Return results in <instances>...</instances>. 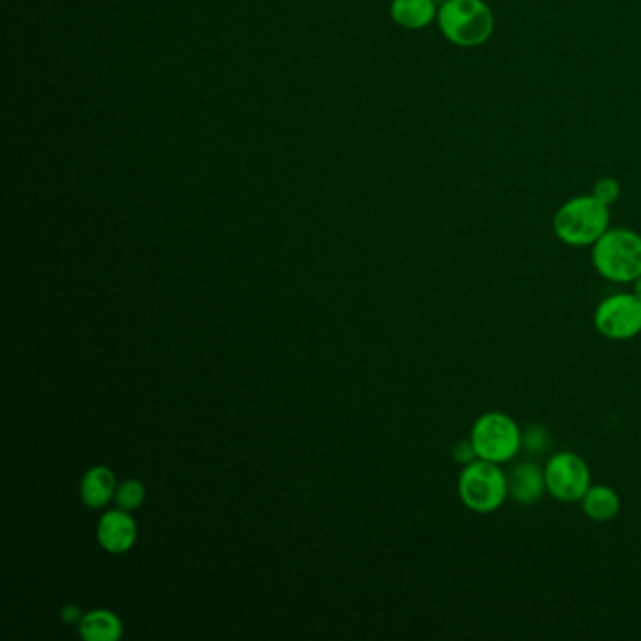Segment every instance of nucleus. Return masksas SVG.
I'll use <instances>...</instances> for the list:
<instances>
[{"instance_id":"f257e3e1","label":"nucleus","mask_w":641,"mask_h":641,"mask_svg":"<svg viewBox=\"0 0 641 641\" xmlns=\"http://www.w3.org/2000/svg\"><path fill=\"white\" fill-rule=\"evenodd\" d=\"M610 229V207L592 194L570 197L553 216V232L568 247H592Z\"/></svg>"},{"instance_id":"f03ea898","label":"nucleus","mask_w":641,"mask_h":641,"mask_svg":"<svg viewBox=\"0 0 641 641\" xmlns=\"http://www.w3.org/2000/svg\"><path fill=\"white\" fill-rule=\"evenodd\" d=\"M438 29L458 47H480L495 31V15L485 0H445L438 8Z\"/></svg>"},{"instance_id":"7ed1b4c3","label":"nucleus","mask_w":641,"mask_h":641,"mask_svg":"<svg viewBox=\"0 0 641 641\" xmlns=\"http://www.w3.org/2000/svg\"><path fill=\"white\" fill-rule=\"evenodd\" d=\"M592 266L611 282H634L641 275V235L610 228L592 245Z\"/></svg>"},{"instance_id":"20e7f679","label":"nucleus","mask_w":641,"mask_h":641,"mask_svg":"<svg viewBox=\"0 0 641 641\" xmlns=\"http://www.w3.org/2000/svg\"><path fill=\"white\" fill-rule=\"evenodd\" d=\"M459 499L470 512L493 514L509 499V477L501 464L477 459L464 464L458 482Z\"/></svg>"},{"instance_id":"39448f33","label":"nucleus","mask_w":641,"mask_h":641,"mask_svg":"<svg viewBox=\"0 0 641 641\" xmlns=\"http://www.w3.org/2000/svg\"><path fill=\"white\" fill-rule=\"evenodd\" d=\"M470 442L478 459L489 463H510L523 450V431L512 416L504 413H485L470 429Z\"/></svg>"},{"instance_id":"423d86ee","label":"nucleus","mask_w":641,"mask_h":641,"mask_svg":"<svg viewBox=\"0 0 641 641\" xmlns=\"http://www.w3.org/2000/svg\"><path fill=\"white\" fill-rule=\"evenodd\" d=\"M547 493L560 502H579L584 499L590 483L589 464L574 451H559L547 461Z\"/></svg>"},{"instance_id":"0eeeda50","label":"nucleus","mask_w":641,"mask_h":641,"mask_svg":"<svg viewBox=\"0 0 641 641\" xmlns=\"http://www.w3.org/2000/svg\"><path fill=\"white\" fill-rule=\"evenodd\" d=\"M598 333L611 341H629L641 333V299L635 293H616L595 311Z\"/></svg>"},{"instance_id":"6e6552de","label":"nucleus","mask_w":641,"mask_h":641,"mask_svg":"<svg viewBox=\"0 0 641 641\" xmlns=\"http://www.w3.org/2000/svg\"><path fill=\"white\" fill-rule=\"evenodd\" d=\"M506 477H509V495L523 506H533L547 491L544 470L531 461L515 464Z\"/></svg>"},{"instance_id":"1a4fd4ad","label":"nucleus","mask_w":641,"mask_h":641,"mask_svg":"<svg viewBox=\"0 0 641 641\" xmlns=\"http://www.w3.org/2000/svg\"><path fill=\"white\" fill-rule=\"evenodd\" d=\"M136 523L125 510L108 512L98 525V539L104 549L109 553H125L136 542Z\"/></svg>"},{"instance_id":"9d476101","label":"nucleus","mask_w":641,"mask_h":641,"mask_svg":"<svg viewBox=\"0 0 641 641\" xmlns=\"http://www.w3.org/2000/svg\"><path fill=\"white\" fill-rule=\"evenodd\" d=\"M389 15L403 29L419 31L437 21V0H392Z\"/></svg>"},{"instance_id":"9b49d317","label":"nucleus","mask_w":641,"mask_h":641,"mask_svg":"<svg viewBox=\"0 0 641 641\" xmlns=\"http://www.w3.org/2000/svg\"><path fill=\"white\" fill-rule=\"evenodd\" d=\"M581 509L589 520L597 523L616 520L617 514L621 512V499L617 495L616 489L610 485H590L581 499Z\"/></svg>"},{"instance_id":"f8f14e48","label":"nucleus","mask_w":641,"mask_h":641,"mask_svg":"<svg viewBox=\"0 0 641 641\" xmlns=\"http://www.w3.org/2000/svg\"><path fill=\"white\" fill-rule=\"evenodd\" d=\"M79 632L87 641H115L122 635V622L111 611L95 610L79 621Z\"/></svg>"},{"instance_id":"ddd939ff","label":"nucleus","mask_w":641,"mask_h":641,"mask_svg":"<svg viewBox=\"0 0 641 641\" xmlns=\"http://www.w3.org/2000/svg\"><path fill=\"white\" fill-rule=\"evenodd\" d=\"M115 477L106 467L90 469L82 482V499L90 509H100L114 496Z\"/></svg>"},{"instance_id":"4468645a","label":"nucleus","mask_w":641,"mask_h":641,"mask_svg":"<svg viewBox=\"0 0 641 641\" xmlns=\"http://www.w3.org/2000/svg\"><path fill=\"white\" fill-rule=\"evenodd\" d=\"M143 499H146V488L136 480H128L115 491V501L119 504V509L125 510V512L140 509Z\"/></svg>"},{"instance_id":"2eb2a0df","label":"nucleus","mask_w":641,"mask_h":641,"mask_svg":"<svg viewBox=\"0 0 641 641\" xmlns=\"http://www.w3.org/2000/svg\"><path fill=\"white\" fill-rule=\"evenodd\" d=\"M592 196L610 207L621 196V184L613 178L598 179L595 189H592Z\"/></svg>"},{"instance_id":"dca6fc26","label":"nucleus","mask_w":641,"mask_h":641,"mask_svg":"<svg viewBox=\"0 0 641 641\" xmlns=\"http://www.w3.org/2000/svg\"><path fill=\"white\" fill-rule=\"evenodd\" d=\"M547 442H549V435H547V429L544 426H528L525 431H523V448L528 451V453H542L546 450Z\"/></svg>"},{"instance_id":"f3484780","label":"nucleus","mask_w":641,"mask_h":641,"mask_svg":"<svg viewBox=\"0 0 641 641\" xmlns=\"http://www.w3.org/2000/svg\"><path fill=\"white\" fill-rule=\"evenodd\" d=\"M451 458H453L456 463L463 464V467L464 464L472 463V461H477V450H474V446L470 442V438L459 440V442L453 445V448H451Z\"/></svg>"},{"instance_id":"a211bd4d","label":"nucleus","mask_w":641,"mask_h":641,"mask_svg":"<svg viewBox=\"0 0 641 641\" xmlns=\"http://www.w3.org/2000/svg\"><path fill=\"white\" fill-rule=\"evenodd\" d=\"M61 617H63L66 622H76L82 621L83 619L82 611H79L77 606H66V608H63V611H61Z\"/></svg>"},{"instance_id":"6ab92c4d","label":"nucleus","mask_w":641,"mask_h":641,"mask_svg":"<svg viewBox=\"0 0 641 641\" xmlns=\"http://www.w3.org/2000/svg\"><path fill=\"white\" fill-rule=\"evenodd\" d=\"M634 293L641 299V275L634 280Z\"/></svg>"}]
</instances>
